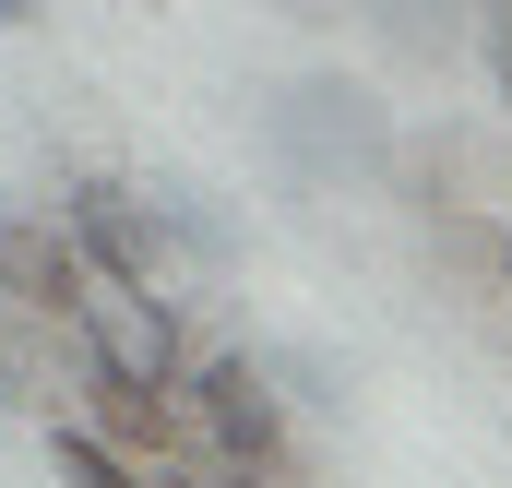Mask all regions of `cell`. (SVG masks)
<instances>
[{"label": "cell", "instance_id": "obj_7", "mask_svg": "<svg viewBox=\"0 0 512 488\" xmlns=\"http://www.w3.org/2000/svg\"><path fill=\"white\" fill-rule=\"evenodd\" d=\"M501 96H512V60H501Z\"/></svg>", "mask_w": 512, "mask_h": 488}, {"label": "cell", "instance_id": "obj_4", "mask_svg": "<svg viewBox=\"0 0 512 488\" xmlns=\"http://www.w3.org/2000/svg\"><path fill=\"white\" fill-rule=\"evenodd\" d=\"M48 465H60V488H155V465L120 453L108 429H84V417H60V429H48Z\"/></svg>", "mask_w": 512, "mask_h": 488}, {"label": "cell", "instance_id": "obj_6", "mask_svg": "<svg viewBox=\"0 0 512 488\" xmlns=\"http://www.w3.org/2000/svg\"><path fill=\"white\" fill-rule=\"evenodd\" d=\"M501 286H512V227H501Z\"/></svg>", "mask_w": 512, "mask_h": 488}, {"label": "cell", "instance_id": "obj_3", "mask_svg": "<svg viewBox=\"0 0 512 488\" xmlns=\"http://www.w3.org/2000/svg\"><path fill=\"white\" fill-rule=\"evenodd\" d=\"M286 131H298V143H310L322 167H334V155H346V167H370V155H382V108H370L358 84H310Z\"/></svg>", "mask_w": 512, "mask_h": 488}, {"label": "cell", "instance_id": "obj_5", "mask_svg": "<svg viewBox=\"0 0 512 488\" xmlns=\"http://www.w3.org/2000/svg\"><path fill=\"white\" fill-rule=\"evenodd\" d=\"M0 24H12V36H24V24H36V0H0Z\"/></svg>", "mask_w": 512, "mask_h": 488}, {"label": "cell", "instance_id": "obj_1", "mask_svg": "<svg viewBox=\"0 0 512 488\" xmlns=\"http://www.w3.org/2000/svg\"><path fill=\"white\" fill-rule=\"evenodd\" d=\"M60 239H72L84 274L167 286V203H143L131 179H72V191H60Z\"/></svg>", "mask_w": 512, "mask_h": 488}, {"label": "cell", "instance_id": "obj_2", "mask_svg": "<svg viewBox=\"0 0 512 488\" xmlns=\"http://www.w3.org/2000/svg\"><path fill=\"white\" fill-rule=\"evenodd\" d=\"M179 393H191V429H203V453H215V465H251V477L286 465V393H274L251 358L179 369Z\"/></svg>", "mask_w": 512, "mask_h": 488}]
</instances>
